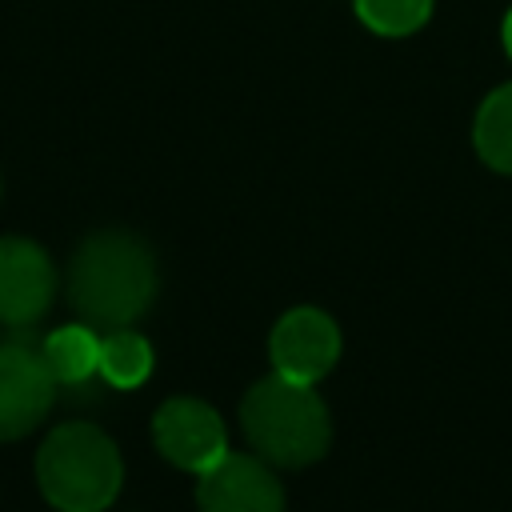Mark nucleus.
I'll return each instance as SVG.
<instances>
[{
    "instance_id": "f257e3e1",
    "label": "nucleus",
    "mask_w": 512,
    "mask_h": 512,
    "mask_svg": "<svg viewBox=\"0 0 512 512\" xmlns=\"http://www.w3.org/2000/svg\"><path fill=\"white\" fill-rule=\"evenodd\" d=\"M72 312L100 332L132 328L156 300L160 268L148 240L124 228H100L80 240L64 272Z\"/></svg>"
},
{
    "instance_id": "f03ea898",
    "label": "nucleus",
    "mask_w": 512,
    "mask_h": 512,
    "mask_svg": "<svg viewBox=\"0 0 512 512\" xmlns=\"http://www.w3.org/2000/svg\"><path fill=\"white\" fill-rule=\"evenodd\" d=\"M240 428L248 436V448L272 468L316 464L332 444V420L320 392L280 372L256 380L244 392Z\"/></svg>"
},
{
    "instance_id": "7ed1b4c3",
    "label": "nucleus",
    "mask_w": 512,
    "mask_h": 512,
    "mask_svg": "<svg viewBox=\"0 0 512 512\" xmlns=\"http://www.w3.org/2000/svg\"><path fill=\"white\" fill-rule=\"evenodd\" d=\"M36 480L44 500L60 512H104L120 492L124 464L104 428L88 420H68L52 428L40 444Z\"/></svg>"
},
{
    "instance_id": "20e7f679",
    "label": "nucleus",
    "mask_w": 512,
    "mask_h": 512,
    "mask_svg": "<svg viewBox=\"0 0 512 512\" xmlns=\"http://www.w3.org/2000/svg\"><path fill=\"white\" fill-rule=\"evenodd\" d=\"M152 440L160 456L184 472H204L228 452V428L220 412L196 396H172L152 416Z\"/></svg>"
},
{
    "instance_id": "39448f33",
    "label": "nucleus",
    "mask_w": 512,
    "mask_h": 512,
    "mask_svg": "<svg viewBox=\"0 0 512 512\" xmlns=\"http://www.w3.org/2000/svg\"><path fill=\"white\" fill-rule=\"evenodd\" d=\"M56 376L44 364V352L28 340L0 344V440L28 436L56 400Z\"/></svg>"
},
{
    "instance_id": "423d86ee",
    "label": "nucleus",
    "mask_w": 512,
    "mask_h": 512,
    "mask_svg": "<svg viewBox=\"0 0 512 512\" xmlns=\"http://www.w3.org/2000/svg\"><path fill=\"white\" fill-rule=\"evenodd\" d=\"M200 512H284V484L256 452H224L196 480Z\"/></svg>"
},
{
    "instance_id": "0eeeda50",
    "label": "nucleus",
    "mask_w": 512,
    "mask_h": 512,
    "mask_svg": "<svg viewBox=\"0 0 512 512\" xmlns=\"http://www.w3.org/2000/svg\"><path fill=\"white\" fill-rule=\"evenodd\" d=\"M268 356H272V372L300 384H316L332 372L340 356V328L320 308H292L272 324Z\"/></svg>"
},
{
    "instance_id": "6e6552de",
    "label": "nucleus",
    "mask_w": 512,
    "mask_h": 512,
    "mask_svg": "<svg viewBox=\"0 0 512 512\" xmlns=\"http://www.w3.org/2000/svg\"><path fill=\"white\" fill-rule=\"evenodd\" d=\"M56 296V268L36 240L0 236V324L32 328Z\"/></svg>"
},
{
    "instance_id": "1a4fd4ad",
    "label": "nucleus",
    "mask_w": 512,
    "mask_h": 512,
    "mask_svg": "<svg viewBox=\"0 0 512 512\" xmlns=\"http://www.w3.org/2000/svg\"><path fill=\"white\" fill-rule=\"evenodd\" d=\"M40 352L60 388H80L100 372V336L88 324H64L48 332Z\"/></svg>"
},
{
    "instance_id": "9d476101",
    "label": "nucleus",
    "mask_w": 512,
    "mask_h": 512,
    "mask_svg": "<svg viewBox=\"0 0 512 512\" xmlns=\"http://www.w3.org/2000/svg\"><path fill=\"white\" fill-rule=\"evenodd\" d=\"M472 144L488 168L512 176V80L484 96L472 124Z\"/></svg>"
},
{
    "instance_id": "9b49d317",
    "label": "nucleus",
    "mask_w": 512,
    "mask_h": 512,
    "mask_svg": "<svg viewBox=\"0 0 512 512\" xmlns=\"http://www.w3.org/2000/svg\"><path fill=\"white\" fill-rule=\"evenodd\" d=\"M100 376L112 388H140L152 376V344L132 328H112L100 336Z\"/></svg>"
},
{
    "instance_id": "f8f14e48",
    "label": "nucleus",
    "mask_w": 512,
    "mask_h": 512,
    "mask_svg": "<svg viewBox=\"0 0 512 512\" xmlns=\"http://www.w3.org/2000/svg\"><path fill=\"white\" fill-rule=\"evenodd\" d=\"M356 16L380 36H412L428 24L432 0H352Z\"/></svg>"
},
{
    "instance_id": "ddd939ff",
    "label": "nucleus",
    "mask_w": 512,
    "mask_h": 512,
    "mask_svg": "<svg viewBox=\"0 0 512 512\" xmlns=\"http://www.w3.org/2000/svg\"><path fill=\"white\" fill-rule=\"evenodd\" d=\"M504 52H508V60H512V12L504 16Z\"/></svg>"
}]
</instances>
